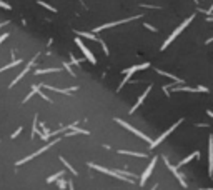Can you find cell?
<instances>
[{"label": "cell", "instance_id": "1", "mask_svg": "<svg viewBox=\"0 0 213 190\" xmlns=\"http://www.w3.org/2000/svg\"><path fill=\"white\" fill-rule=\"evenodd\" d=\"M88 167L90 168H93V170H98V172H102V174H106V175H110V177H115V178H120V180H123L125 184H133V180L130 177H123L120 172H115V170H108V168H105V167H100V165H95V164H88Z\"/></svg>", "mask_w": 213, "mask_h": 190}, {"label": "cell", "instance_id": "2", "mask_svg": "<svg viewBox=\"0 0 213 190\" xmlns=\"http://www.w3.org/2000/svg\"><path fill=\"white\" fill-rule=\"evenodd\" d=\"M193 19H195V15H190V17H188V19L185 20V22L182 23V25H180V27H176V29H175V32H173V33H172V35H170V37H168V38H166V40H165V44L162 45V50H165V48L168 47V45L172 44V42L175 40V38L178 37V35L182 33V32L185 30V29H187L188 25H190V23H191V20H193Z\"/></svg>", "mask_w": 213, "mask_h": 190}, {"label": "cell", "instance_id": "3", "mask_svg": "<svg viewBox=\"0 0 213 190\" xmlns=\"http://www.w3.org/2000/svg\"><path fill=\"white\" fill-rule=\"evenodd\" d=\"M115 122H117V124H120L122 127H125V128L128 130V132L135 133V135H137V137H140V139H143V140H145V142H147V143H152V139H150V137H148V135H145V133H141L140 130H137V128H135V127H132L130 124H127L125 120H120V118H115Z\"/></svg>", "mask_w": 213, "mask_h": 190}, {"label": "cell", "instance_id": "4", "mask_svg": "<svg viewBox=\"0 0 213 190\" xmlns=\"http://www.w3.org/2000/svg\"><path fill=\"white\" fill-rule=\"evenodd\" d=\"M135 19H140V15L130 17V19H123V20H117V22H110V23H103V25H100V27H95V29H93V33H97V32H102V30H105V29H112V27L122 25V23H127V22H130V20H135Z\"/></svg>", "mask_w": 213, "mask_h": 190}, {"label": "cell", "instance_id": "5", "mask_svg": "<svg viewBox=\"0 0 213 190\" xmlns=\"http://www.w3.org/2000/svg\"><path fill=\"white\" fill-rule=\"evenodd\" d=\"M58 142H60V140L57 139V140H53V142L47 143V145H45V147H42L40 150H37V152H33V153H32V155H28V157H25V158H22V160H19V162H17V165H23V164H27L28 160H32V158H33V157H38V155H40V153H44L45 150H48V149H50V147H53V145H55V143H58Z\"/></svg>", "mask_w": 213, "mask_h": 190}, {"label": "cell", "instance_id": "6", "mask_svg": "<svg viewBox=\"0 0 213 190\" xmlns=\"http://www.w3.org/2000/svg\"><path fill=\"white\" fill-rule=\"evenodd\" d=\"M182 122H183V118H180V120H178V122H176V124H173V125H172V127H170V128H168V130H165V132H163V133H162V135H160V137H158V139H157V140H152V143H150V149H155V147H157V145H158V143H160V142H163V140H165V139H166V137H168V135H170V133H172V132H173V130H175V128H176V127H178L180 124H182Z\"/></svg>", "mask_w": 213, "mask_h": 190}, {"label": "cell", "instance_id": "7", "mask_svg": "<svg viewBox=\"0 0 213 190\" xmlns=\"http://www.w3.org/2000/svg\"><path fill=\"white\" fill-rule=\"evenodd\" d=\"M162 158H163V162H165V164H166V167L170 168V172H172V174L175 175L176 178H178L180 185H182V187H187L188 184H187V180H185V178H183V175H182V174H180V172H178V168H176L175 165H172V164H170V162H168V158H166V157H162Z\"/></svg>", "mask_w": 213, "mask_h": 190}, {"label": "cell", "instance_id": "8", "mask_svg": "<svg viewBox=\"0 0 213 190\" xmlns=\"http://www.w3.org/2000/svg\"><path fill=\"white\" fill-rule=\"evenodd\" d=\"M75 44H77V45H79V47H80V50H82V52H83V55H85V58H87V60H88V62H90V63H93V65H95V63H97V58H95V55H93V54H92V52H90V50H88V48H87V47H85V44H83V42H82V40H80V37H77V38H75Z\"/></svg>", "mask_w": 213, "mask_h": 190}, {"label": "cell", "instance_id": "9", "mask_svg": "<svg viewBox=\"0 0 213 190\" xmlns=\"http://www.w3.org/2000/svg\"><path fill=\"white\" fill-rule=\"evenodd\" d=\"M155 164H157V157H153L150 160V165H148L147 168H145V172H143V175H141V178H140V185H145V182H147V178L152 175V170L155 168Z\"/></svg>", "mask_w": 213, "mask_h": 190}, {"label": "cell", "instance_id": "10", "mask_svg": "<svg viewBox=\"0 0 213 190\" xmlns=\"http://www.w3.org/2000/svg\"><path fill=\"white\" fill-rule=\"evenodd\" d=\"M33 63H35V58H33V60H30V63H27V67H25V69H23V70H22V72H20V73H19V75H17V77H15V79H13V80H12V82H10V87H13V85H15V83H19V82H20V80H22V79H23V77H25V75H27V72H28V70H30V67H32V65H33Z\"/></svg>", "mask_w": 213, "mask_h": 190}, {"label": "cell", "instance_id": "11", "mask_svg": "<svg viewBox=\"0 0 213 190\" xmlns=\"http://www.w3.org/2000/svg\"><path fill=\"white\" fill-rule=\"evenodd\" d=\"M208 168H210V175H213V137L210 135L208 139Z\"/></svg>", "mask_w": 213, "mask_h": 190}, {"label": "cell", "instance_id": "12", "mask_svg": "<svg viewBox=\"0 0 213 190\" xmlns=\"http://www.w3.org/2000/svg\"><path fill=\"white\" fill-rule=\"evenodd\" d=\"M40 87H45V89H48V90H52V92H58V93H65V95H68L70 92H75V90H79L77 87H70V89H57V87H53V85H40Z\"/></svg>", "mask_w": 213, "mask_h": 190}, {"label": "cell", "instance_id": "13", "mask_svg": "<svg viewBox=\"0 0 213 190\" xmlns=\"http://www.w3.org/2000/svg\"><path fill=\"white\" fill-rule=\"evenodd\" d=\"M150 90H152V85H148V87H147V90H145V92H143V93H141V97H140V98H138V100H137V104H135V105H133V107H132V108H130V114H133V112H135V110H137V108H138V107H140V105H141V104H143V100H145V98H147V95H148V93H150Z\"/></svg>", "mask_w": 213, "mask_h": 190}, {"label": "cell", "instance_id": "14", "mask_svg": "<svg viewBox=\"0 0 213 190\" xmlns=\"http://www.w3.org/2000/svg\"><path fill=\"white\" fill-rule=\"evenodd\" d=\"M77 133H83V135H90V132L88 130H83V128H79V127L73 125L72 128H70V132H65L67 137H72V135H77Z\"/></svg>", "mask_w": 213, "mask_h": 190}, {"label": "cell", "instance_id": "15", "mask_svg": "<svg viewBox=\"0 0 213 190\" xmlns=\"http://www.w3.org/2000/svg\"><path fill=\"white\" fill-rule=\"evenodd\" d=\"M157 73H160V75H165V77H168V79H172L173 82L180 83V85H182V83H183V80H182V79H178V77L172 75V73H168V72H163V70H160V69H157Z\"/></svg>", "mask_w": 213, "mask_h": 190}, {"label": "cell", "instance_id": "16", "mask_svg": "<svg viewBox=\"0 0 213 190\" xmlns=\"http://www.w3.org/2000/svg\"><path fill=\"white\" fill-rule=\"evenodd\" d=\"M62 69H58V67H53V69H37L35 70V73L37 75H44V73H52V72H60Z\"/></svg>", "mask_w": 213, "mask_h": 190}, {"label": "cell", "instance_id": "17", "mask_svg": "<svg viewBox=\"0 0 213 190\" xmlns=\"http://www.w3.org/2000/svg\"><path fill=\"white\" fill-rule=\"evenodd\" d=\"M118 153H123V155H132V157H140V158H147V155H145V153L130 152V150H118Z\"/></svg>", "mask_w": 213, "mask_h": 190}, {"label": "cell", "instance_id": "18", "mask_svg": "<svg viewBox=\"0 0 213 190\" xmlns=\"http://www.w3.org/2000/svg\"><path fill=\"white\" fill-rule=\"evenodd\" d=\"M77 35H79V37H85V38H88V40H93V42L98 40V37H95V33H88V32H79L77 30Z\"/></svg>", "mask_w": 213, "mask_h": 190}, {"label": "cell", "instance_id": "19", "mask_svg": "<svg viewBox=\"0 0 213 190\" xmlns=\"http://www.w3.org/2000/svg\"><path fill=\"white\" fill-rule=\"evenodd\" d=\"M20 63H22V60H13L12 63H9V65H5V67H0V72H5V70H9V69H15L17 65H20Z\"/></svg>", "mask_w": 213, "mask_h": 190}, {"label": "cell", "instance_id": "20", "mask_svg": "<svg viewBox=\"0 0 213 190\" xmlns=\"http://www.w3.org/2000/svg\"><path fill=\"white\" fill-rule=\"evenodd\" d=\"M198 155H200V152H193V153H191V155H188L187 158H183V160H182V162H180V164H178V167H183V165H187V164H188V162H190V160H191V158H195V157H198Z\"/></svg>", "mask_w": 213, "mask_h": 190}, {"label": "cell", "instance_id": "21", "mask_svg": "<svg viewBox=\"0 0 213 190\" xmlns=\"http://www.w3.org/2000/svg\"><path fill=\"white\" fill-rule=\"evenodd\" d=\"M60 160H62V162H63V165H65V167H67V170H68V172H70V174H73V175H77V170H75V168H73V167H72V165H70V164H68V162H67V160H65V158H63V157H60Z\"/></svg>", "mask_w": 213, "mask_h": 190}, {"label": "cell", "instance_id": "22", "mask_svg": "<svg viewBox=\"0 0 213 190\" xmlns=\"http://www.w3.org/2000/svg\"><path fill=\"white\" fill-rule=\"evenodd\" d=\"M38 89H40V87H37V85H33V87H32V92L28 93V95H27L25 98H23V104H27V100H30V98H32V97H33L35 93L38 92Z\"/></svg>", "mask_w": 213, "mask_h": 190}, {"label": "cell", "instance_id": "23", "mask_svg": "<svg viewBox=\"0 0 213 190\" xmlns=\"http://www.w3.org/2000/svg\"><path fill=\"white\" fill-rule=\"evenodd\" d=\"M62 175H63V170H62V172H57V174H53V175H50V177L47 178V182H48V184H52V182L58 180V178L62 177Z\"/></svg>", "mask_w": 213, "mask_h": 190}, {"label": "cell", "instance_id": "24", "mask_svg": "<svg viewBox=\"0 0 213 190\" xmlns=\"http://www.w3.org/2000/svg\"><path fill=\"white\" fill-rule=\"evenodd\" d=\"M38 117L35 115V118H33V130H32V137H35V135H38Z\"/></svg>", "mask_w": 213, "mask_h": 190}, {"label": "cell", "instance_id": "25", "mask_svg": "<svg viewBox=\"0 0 213 190\" xmlns=\"http://www.w3.org/2000/svg\"><path fill=\"white\" fill-rule=\"evenodd\" d=\"M38 5H42V7H45V9H47V10H50V12H53V13H55V12H57V9H55V7H52V5H48V3H47V2H44V0H38Z\"/></svg>", "mask_w": 213, "mask_h": 190}, {"label": "cell", "instance_id": "26", "mask_svg": "<svg viewBox=\"0 0 213 190\" xmlns=\"http://www.w3.org/2000/svg\"><path fill=\"white\" fill-rule=\"evenodd\" d=\"M63 69L67 70V72L70 73L72 77H75V73H73V70H72V67H70V63H67V62H63Z\"/></svg>", "mask_w": 213, "mask_h": 190}, {"label": "cell", "instance_id": "27", "mask_svg": "<svg viewBox=\"0 0 213 190\" xmlns=\"http://www.w3.org/2000/svg\"><path fill=\"white\" fill-rule=\"evenodd\" d=\"M98 44H100L102 45V48H103V52H105V55H108V47H106V44H105V42L103 40H102V38H98Z\"/></svg>", "mask_w": 213, "mask_h": 190}, {"label": "cell", "instance_id": "28", "mask_svg": "<svg viewBox=\"0 0 213 190\" xmlns=\"http://www.w3.org/2000/svg\"><path fill=\"white\" fill-rule=\"evenodd\" d=\"M70 60H72L73 65H80V63H82V60H77V58H75V55H73V54H70Z\"/></svg>", "mask_w": 213, "mask_h": 190}, {"label": "cell", "instance_id": "29", "mask_svg": "<svg viewBox=\"0 0 213 190\" xmlns=\"http://www.w3.org/2000/svg\"><path fill=\"white\" fill-rule=\"evenodd\" d=\"M57 184H58L60 190H65V188H67V182H65V180H58V182H57Z\"/></svg>", "mask_w": 213, "mask_h": 190}, {"label": "cell", "instance_id": "30", "mask_svg": "<svg viewBox=\"0 0 213 190\" xmlns=\"http://www.w3.org/2000/svg\"><path fill=\"white\" fill-rule=\"evenodd\" d=\"M22 130H23V128H22V127H19V128H17V130H15V132H13V133H12V139H15V137H19V135H20V132H22Z\"/></svg>", "mask_w": 213, "mask_h": 190}, {"label": "cell", "instance_id": "31", "mask_svg": "<svg viewBox=\"0 0 213 190\" xmlns=\"http://www.w3.org/2000/svg\"><path fill=\"white\" fill-rule=\"evenodd\" d=\"M0 7H2V9H5V10H10V5L7 2H3V0H0Z\"/></svg>", "mask_w": 213, "mask_h": 190}, {"label": "cell", "instance_id": "32", "mask_svg": "<svg viewBox=\"0 0 213 190\" xmlns=\"http://www.w3.org/2000/svg\"><path fill=\"white\" fill-rule=\"evenodd\" d=\"M197 90H198V92H203V93H208V92H210V90H208L207 87H201V85H200V87H197Z\"/></svg>", "mask_w": 213, "mask_h": 190}, {"label": "cell", "instance_id": "33", "mask_svg": "<svg viewBox=\"0 0 213 190\" xmlns=\"http://www.w3.org/2000/svg\"><path fill=\"white\" fill-rule=\"evenodd\" d=\"M143 27H145V29H148V30H152V32H157V29H155L153 25H150V23H143Z\"/></svg>", "mask_w": 213, "mask_h": 190}, {"label": "cell", "instance_id": "34", "mask_svg": "<svg viewBox=\"0 0 213 190\" xmlns=\"http://www.w3.org/2000/svg\"><path fill=\"white\" fill-rule=\"evenodd\" d=\"M67 187H68V190H75L73 188V182H67Z\"/></svg>", "mask_w": 213, "mask_h": 190}, {"label": "cell", "instance_id": "35", "mask_svg": "<svg viewBox=\"0 0 213 190\" xmlns=\"http://www.w3.org/2000/svg\"><path fill=\"white\" fill-rule=\"evenodd\" d=\"M7 37H9V33H3V35H0V44H2V42L5 40Z\"/></svg>", "mask_w": 213, "mask_h": 190}, {"label": "cell", "instance_id": "36", "mask_svg": "<svg viewBox=\"0 0 213 190\" xmlns=\"http://www.w3.org/2000/svg\"><path fill=\"white\" fill-rule=\"evenodd\" d=\"M5 25H9V20H5V22H2V23H0V27H5Z\"/></svg>", "mask_w": 213, "mask_h": 190}, {"label": "cell", "instance_id": "37", "mask_svg": "<svg viewBox=\"0 0 213 190\" xmlns=\"http://www.w3.org/2000/svg\"><path fill=\"white\" fill-rule=\"evenodd\" d=\"M205 190H210V188H205Z\"/></svg>", "mask_w": 213, "mask_h": 190}, {"label": "cell", "instance_id": "38", "mask_svg": "<svg viewBox=\"0 0 213 190\" xmlns=\"http://www.w3.org/2000/svg\"><path fill=\"white\" fill-rule=\"evenodd\" d=\"M195 2H198V0H195Z\"/></svg>", "mask_w": 213, "mask_h": 190}]
</instances>
